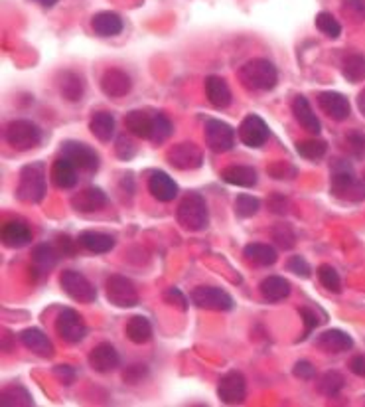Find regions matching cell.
Returning <instances> with one entry per match:
<instances>
[{"label":"cell","mask_w":365,"mask_h":407,"mask_svg":"<svg viewBox=\"0 0 365 407\" xmlns=\"http://www.w3.org/2000/svg\"><path fill=\"white\" fill-rule=\"evenodd\" d=\"M239 82L251 91H271L279 82V72L273 62L255 57L239 67Z\"/></svg>","instance_id":"1"},{"label":"cell","mask_w":365,"mask_h":407,"mask_svg":"<svg viewBox=\"0 0 365 407\" xmlns=\"http://www.w3.org/2000/svg\"><path fill=\"white\" fill-rule=\"evenodd\" d=\"M6 143L14 150L26 152L42 143V129L28 119H16L6 127Z\"/></svg>","instance_id":"5"},{"label":"cell","mask_w":365,"mask_h":407,"mask_svg":"<svg viewBox=\"0 0 365 407\" xmlns=\"http://www.w3.org/2000/svg\"><path fill=\"white\" fill-rule=\"evenodd\" d=\"M259 210H261L259 198L249 194L237 196V200H235V213H237L239 218H253V216H257Z\"/></svg>","instance_id":"42"},{"label":"cell","mask_w":365,"mask_h":407,"mask_svg":"<svg viewBox=\"0 0 365 407\" xmlns=\"http://www.w3.org/2000/svg\"><path fill=\"white\" fill-rule=\"evenodd\" d=\"M123 18H120L117 12H99L91 18V28L93 32L101 38H113L119 36L123 32Z\"/></svg>","instance_id":"27"},{"label":"cell","mask_w":365,"mask_h":407,"mask_svg":"<svg viewBox=\"0 0 365 407\" xmlns=\"http://www.w3.org/2000/svg\"><path fill=\"white\" fill-rule=\"evenodd\" d=\"M221 178L228 184L241 186V188H253L257 186V170L253 167H241V165H233L221 170Z\"/></svg>","instance_id":"32"},{"label":"cell","mask_w":365,"mask_h":407,"mask_svg":"<svg viewBox=\"0 0 365 407\" xmlns=\"http://www.w3.org/2000/svg\"><path fill=\"white\" fill-rule=\"evenodd\" d=\"M50 178L60 190H69L77 184V167L67 157L57 158L50 168Z\"/></svg>","instance_id":"24"},{"label":"cell","mask_w":365,"mask_h":407,"mask_svg":"<svg viewBox=\"0 0 365 407\" xmlns=\"http://www.w3.org/2000/svg\"><path fill=\"white\" fill-rule=\"evenodd\" d=\"M259 291H261V296L269 301V303H279V301H284L286 296L291 295V283L284 277H279V275H271V277H265L259 285Z\"/></svg>","instance_id":"28"},{"label":"cell","mask_w":365,"mask_h":407,"mask_svg":"<svg viewBox=\"0 0 365 407\" xmlns=\"http://www.w3.org/2000/svg\"><path fill=\"white\" fill-rule=\"evenodd\" d=\"M218 398L225 406H237L243 403L247 398V381L245 376L237 370L223 374L218 384Z\"/></svg>","instance_id":"13"},{"label":"cell","mask_w":365,"mask_h":407,"mask_svg":"<svg viewBox=\"0 0 365 407\" xmlns=\"http://www.w3.org/2000/svg\"><path fill=\"white\" fill-rule=\"evenodd\" d=\"M286 206H288V202H286V198L281 194H274L273 198L269 200V208H271L274 213H284L286 212Z\"/></svg>","instance_id":"56"},{"label":"cell","mask_w":365,"mask_h":407,"mask_svg":"<svg viewBox=\"0 0 365 407\" xmlns=\"http://www.w3.org/2000/svg\"><path fill=\"white\" fill-rule=\"evenodd\" d=\"M55 376H57V379H62L65 386H69L73 381V378H75V370H73L72 366H67V364H64V366H55Z\"/></svg>","instance_id":"53"},{"label":"cell","mask_w":365,"mask_h":407,"mask_svg":"<svg viewBox=\"0 0 365 407\" xmlns=\"http://www.w3.org/2000/svg\"><path fill=\"white\" fill-rule=\"evenodd\" d=\"M77 243L89 253H109L115 247V238L103 232H82Z\"/></svg>","instance_id":"31"},{"label":"cell","mask_w":365,"mask_h":407,"mask_svg":"<svg viewBox=\"0 0 365 407\" xmlns=\"http://www.w3.org/2000/svg\"><path fill=\"white\" fill-rule=\"evenodd\" d=\"M349 370L352 374H356L359 378H365V356L364 354H357L349 360Z\"/></svg>","instance_id":"55"},{"label":"cell","mask_w":365,"mask_h":407,"mask_svg":"<svg viewBox=\"0 0 365 407\" xmlns=\"http://www.w3.org/2000/svg\"><path fill=\"white\" fill-rule=\"evenodd\" d=\"M364 182H365V174H364Z\"/></svg>","instance_id":"60"},{"label":"cell","mask_w":365,"mask_h":407,"mask_svg":"<svg viewBox=\"0 0 365 407\" xmlns=\"http://www.w3.org/2000/svg\"><path fill=\"white\" fill-rule=\"evenodd\" d=\"M286 170L296 172V168L288 167L286 162H281V160H279V162H274L273 167L269 168V174L274 176V178H279V180H283V178H288V176H286Z\"/></svg>","instance_id":"54"},{"label":"cell","mask_w":365,"mask_h":407,"mask_svg":"<svg viewBox=\"0 0 365 407\" xmlns=\"http://www.w3.org/2000/svg\"><path fill=\"white\" fill-rule=\"evenodd\" d=\"M60 245H62V251H64V253H69V255H73V253H75L73 241L69 240L67 235H62V238H60Z\"/></svg>","instance_id":"57"},{"label":"cell","mask_w":365,"mask_h":407,"mask_svg":"<svg viewBox=\"0 0 365 407\" xmlns=\"http://www.w3.org/2000/svg\"><path fill=\"white\" fill-rule=\"evenodd\" d=\"M292 374H294L298 379H306V381H308V379H312L314 376H316V368L312 366L310 362L301 360L294 364V370H292Z\"/></svg>","instance_id":"52"},{"label":"cell","mask_w":365,"mask_h":407,"mask_svg":"<svg viewBox=\"0 0 365 407\" xmlns=\"http://www.w3.org/2000/svg\"><path fill=\"white\" fill-rule=\"evenodd\" d=\"M237 135L239 140L245 147L259 148L269 140V125L259 115H247L245 119L241 121V125H239Z\"/></svg>","instance_id":"14"},{"label":"cell","mask_w":365,"mask_h":407,"mask_svg":"<svg viewBox=\"0 0 365 407\" xmlns=\"http://www.w3.org/2000/svg\"><path fill=\"white\" fill-rule=\"evenodd\" d=\"M273 240L276 241L279 247L283 250H292L296 243V235L292 232V228L288 223H276L273 228Z\"/></svg>","instance_id":"44"},{"label":"cell","mask_w":365,"mask_h":407,"mask_svg":"<svg viewBox=\"0 0 365 407\" xmlns=\"http://www.w3.org/2000/svg\"><path fill=\"white\" fill-rule=\"evenodd\" d=\"M172 121L168 119L166 115L162 113H158L152 117V133H150V140L155 143V145H162L166 140L170 139V135H172Z\"/></svg>","instance_id":"39"},{"label":"cell","mask_w":365,"mask_h":407,"mask_svg":"<svg viewBox=\"0 0 365 407\" xmlns=\"http://www.w3.org/2000/svg\"><path fill=\"white\" fill-rule=\"evenodd\" d=\"M20 342L26 350L34 352L42 358H52L54 356V344L47 338L46 333H42L40 328H26L20 333Z\"/></svg>","instance_id":"23"},{"label":"cell","mask_w":365,"mask_h":407,"mask_svg":"<svg viewBox=\"0 0 365 407\" xmlns=\"http://www.w3.org/2000/svg\"><path fill=\"white\" fill-rule=\"evenodd\" d=\"M203 135H206V145H208L211 152L223 155V152H229L231 148L235 147V130L225 121H206Z\"/></svg>","instance_id":"7"},{"label":"cell","mask_w":365,"mask_h":407,"mask_svg":"<svg viewBox=\"0 0 365 407\" xmlns=\"http://www.w3.org/2000/svg\"><path fill=\"white\" fill-rule=\"evenodd\" d=\"M125 127L130 135H135L138 139H150L152 133V117L146 115L145 111H128L125 115Z\"/></svg>","instance_id":"34"},{"label":"cell","mask_w":365,"mask_h":407,"mask_svg":"<svg viewBox=\"0 0 365 407\" xmlns=\"http://www.w3.org/2000/svg\"><path fill=\"white\" fill-rule=\"evenodd\" d=\"M330 188L332 194L349 200V202H361L365 200V186L354 174V168L346 160H336L330 172Z\"/></svg>","instance_id":"2"},{"label":"cell","mask_w":365,"mask_h":407,"mask_svg":"<svg viewBox=\"0 0 365 407\" xmlns=\"http://www.w3.org/2000/svg\"><path fill=\"white\" fill-rule=\"evenodd\" d=\"M164 301L168 303V305L180 308V311H186V308H188V299H186V295H184L180 289H176V287L168 289V291L164 293Z\"/></svg>","instance_id":"51"},{"label":"cell","mask_w":365,"mask_h":407,"mask_svg":"<svg viewBox=\"0 0 365 407\" xmlns=\"http://www.w3.org/2000/svg\"><path fill=\"white\" fill-rule=\"evenodd\" d=\"M192 303L198 308L206 311H218V313H228L233 308V299L229 293L219 287H196L192 291Z\"/></svg>","instance_id":"12"},{"label":"cell","mask_w":365,"mask_h":407,"mask_svg":"<svg viewBox=\"0 0 365 407\" xmlns=\"http://www.w3.org/2000/svg\"><path fill=\"white\" fill-rule=\"evenodd\" d=\"M0 238H2V243L10 247V250H20L28 245L32 241V230L28 228L26 222L22 220H10L2 225L0 230Z\"/></svg>","instance_id":"19"},{"label":"cell","mask_w":365,"mask_h":407,"mask_svg":"<svg viewBox=\"0 0 365 407\" xmlns=\"http://www.w3.org/2000/svg\"><path fill=\"white\" fill-rule=\"evenodd\" d=\"M0 406H34V398H32V394L28 391L24 386H20V384H14V386H9V388H4L0 391Z\"/></svg>","instance_id":"36"},{"label":"cell","mask_w":365,"mask_h":407,"mask_svg":"<svg viewBox=\"0 0 365 407\" xmlns=\"http://www.w3.org/2000/svg\"><path fill=\"white\" fill-rule=\"evenodd\" d=\"M120 364V356L117 348L109 342L97 344L91 352H89V366L99 374H109V372L117 370Z\"/></svg>","instance_id":"15"},{"label":"cell","mask_w":365,"mask_h":407,"mask_svg":"<svg viewBox=\"0 0 365 407\" xmlns=\"http://www.w3.org/2000/svg\"><path fill=\"white\" fill-rule=\"evenodd\" d=\"M346 386V378L336 370L326 372L322 378L318 379V391L326 398H336L339 391Z\"/></svg>","instance_id":"38"},{"label":"cell","mask_w":365,"mask_h":407,"mask_svg":"<svg viewBox=\"0 0 365 407\" xmlns=\"http://www.w3.org/2000/svg\"><path fill=\"white\" fill-rule=\"evenodd\" d=\"M101 89L107 97H125L133 89V79L123 69H107L101 77Z\"/></svg>","instance_id":"17"},{"label":"cell","mask_w":365,"mask_h":407,"mask_svg":"<svg viewBox=\"0 0 365 407\" xmlns=\"http://www.w3.org/2000/svg\"><path fill=\"white\" fill-rule=\"evenodd\" d=\"M125 334L133 344H146L152 338V324L146 316H133L125 326Z\"/></svg>","instance_id":"35"},{"label":"cell","mask_w":365,"mask_h":407,"mask_svg":"<svg viewBox=\"0 0 365 407\" xmlns=\"http://www.w3.org/2000/svg\"><path fill=\"white\" fill-rule=\"evenodd\" d=\"M176 220L188 232H203L210 225V212L203 196L196 192L184 196L176 212Z\"/></svg>","instance_id":"3"},{"label":"cell","mask_w":365,"mask_h":407,"mask_svg":"<svg viewBox=\"0 0 365 407\" xmlns=\"http://www.w3.org/2000/svg\"><path fill=\"white\" fill-rule=\"evenodd\" d=\"M57 87H60L62 97L72 103L82 101L83 93H85V82H83L82 75L75 74V72H64V74H60Z\"/></svg>","instance_id":"30"},{"label":"cell","mask_w":365,"mask_h":407,"mask_svg":"<svg viewBox=\"0 0 365 407\" xmlns=\"http://www.w3.org/2000/svg\"><path fill=\"white\" fill-rule=\"evenodd\" d=\"M346 145L352 150V155L361 158L365 155V135L359 130H352L346 135Z\"/></svg>","instance_id":"47"},{"label":"cell","mask_w":365,"mask_h":407,"mask_svg":"<svg viewBox=\"0 0 365 407\" xmlns=\"http://www.w3.org/2000/svg\"><path fill=\"white\" fill-rule=\"evenodd\" d=\"M62 152L64 157L72 160L73 165L77 167V170L87 172V174H95L99 170L101 158L95 152V148H91L85 143H77V140H67L62 145Z\"/></svg>","instance_id":"10"},{"label":"cell","mask_w":365,"mask_h":407,"mask_svg":"<svg viewBox=\"0 0 365 407\" xmlns=\"http://www.w3.org/2000/svg\"><path fill=\"white\" fill-rule=\"evenodd\" d=\"M60 285L64 289L65 295L77 303L89 305V303H95V299H97V289L93 287L91 281L79 271H73V269L64 271L60 277Z\"/></svg>","instance_id":"6"},{"label":"cell","mask_w":365,"mask_h":407,"mask_svg":"<svg viewBox=\"0 0 365 407\" xmlns=\"http://www.w3.org/2000/svg\"><path fill=\"white\" fill-rule=\"evenodd\" d=\"M286 269H288L291 273H294V275H298V277H302V279L310 277V265H308V261L304 260V257H301V255H294V257H291L288 263H286Z\"/></svg>","instance_id":"49"},{"label":"cell","mask_w":365,"mask_h":407,"mask_svg":"<svg viewBox=\"0 0 365 407\" xmlns=\"http://www.w3.org/2000/svg\"><path fill=\"white\" fill-rule=\"evenodd\" d=\"M316 348L326 352V354H339V352H347L354 348V338L344 330L332 328V330H326L316 338Z\"/></svg>","instance_id":"20"},{"label":"cell","mask_w":365,"mask_h":407,"mask_svg":"<svg viewBox=\"0 0 365 407\" xmlns=\"http://www.w3.org/2000/svg\"><path fill=\"white\" fill-rule=\"evenodd\" d=\"M318 105L322 111L328 115L332 121H346L352 113V105L346 95L338 91H322L318 95Z\"/></svg>","instance_id":"16"},{"label":"cell","mask_w":365,"mask_h":407,"mask_svg":"<svg viewBox=\"0 0 365 407\" xmlns=\"http://www.w3.org/2000/svg\"><path fill=\"white\" fill-rule=\"evenodd\" d=\"M55 333L64 342L79 344L87 336V326H85V320L77 311L64 308L55 318Z\"/></svg>","instance_id":"9"},{"label":"cell","mask_w":365,"mask_h":407,"mask_svg":"<svg viewBox=\"0 0 365 407\" xmlns=\"http://www.w3.org/2000/svg\"><path fill=\"white\" fill-rule=\"evenodd\" d=\"M166 162L176 170H196L201 167L203 162V155L201 148L196 143H178L174 145L168 152H166Z\"/></svg>","instance_id":"11"},{"label":"cell","mask_w":365,"mask_h":407,"mask_svg":"<svg viewBox=\"0 0 365 407\" xmlns=\"http://www.w3.org/2000/svg\"><path fill=\"white\" fill-rule=\"evenodd\" d=\"M326 150H328L326 140L320 139L302 140V143L296 145V152H298L302 158H306V160H320V158L326 155Z\"/></svg>","instance_id":"40"},{"label":"cell","mask_w":365,"mask_h":407,"mask_svg":"<svg viewBox=\"0 0 365 407\" xmlns=\"http://www.w3.org/2000/svg\"><path fill=\"white\" fill-rule=\"evenodd\" d=\"M342 75L349 84H359L365 79V57L359 54H349L342 60Z\"/></svg>","instance_id":"37"},{"label":"cell","mask_w":365,"mask_h":407,"mask_svg":"<svg viewBox=\"0 0 365 407\" xmlns=\"http://www.w3.org/2000/svg\"><path fill=\"white\" fill-rule=\"evenodd\" d=\"M146 376H148V368H146L145 364H135V366H130V368H127V370H125V374H123V379H125L127 384L137 386V384H140V381H142Z\"/></svg>","instance_id":"50"},{"label":"cell","mask_w":365,"mask_h":407,"mask_svg":"<svg viewBox=\"0 0 365 407\" xmlns=\"http://www.w3.org/2000/svg\"><path fill=\"white\" fill-rule=\"evenodd\" d=\"M105 206H107V194L101 188H95V186L85 188L79 194H75L72 198V208L79 213L99 212Z\"/></svg>","instance_id":"18"},{"label":"cell","mask_w":365,"mask_h":407,"mask_svg":"<svg viewBox=\"0 0 365 407\" xmlns=\"http://www.w3.org/2000/svg\"><path fill=\"white\" fill-rule=\"evenodd\" d=\"M342 12L344 16L354 22H364L365 20V0H344L342 4Z\"/></svg>","instance_id":"45"},{"label":"cell","mask_w":365,"mask_h":407,"mask_svg":"<svg viewBox=\"0 0 365 407\" xmlns=\"http://www.w3.org/2000/svg\"><path fill=\"white\" fill-rule=\"evenodd\" d=\"M301 316L302 320H304V336H301V340H304V338H306L310 333H314L324 320L318 316L316 308H310V306H302Z\"/></svg>","instance_id":"46"},{"label":"cell","mask_w":365,"mask_h":407,"mask_svg":"<svg viewBox=\"0 0 365 407\" xmlns=\"http://www.w3.org/2000/svg\"><path fill=\"white\" fill-rule=\"evenodd\" d=\"M206 97L213 109H228L231 105V89H229L228 82L219 75H210L206 79Z\"/></svg>","instance_id":"22"},{"label":"cell","mask_w":365,"mask_h":407,"mask_svg":"<svg viewBox=\"0 0 365 407\" xmlns=\"http://www.w3.org/2000/svg\"><path fill=\"white\" fill-rule=\"evenodd\" d=\"M148 192L155 196L158 202H172L178 196V184L166 172L155 170L148 176Z\"/></svg>","instance_id":"21"},{"label":"cell","mask_w":365,"mask_h":407,"mask_svg":"<svg viewBox=\"0 0 365 407\" xmlns=\"http://www.w3.org/2000/svg\"><path fill=\"white\" fill-rule=\"evenodd\" d=\"M243 255L249 263H253L257 267H271L279 260L276 250L269 243H249L243 250Z\"/></svg>","instance_id":"29"},{"label":"cell","mask_w":365,"mask_h":407,"mask_svg":"<svg viewBox=\"0 0 365 407\" xmlns=\"http://www.w3.org/2000/svg\"><path fill=\"white\" fill-rule=\"evenodd\" d=\"M16 196L20 202L40 203L46 196V167L42 162H32L20 170Z\"/></svg>","instance_id":"4"},{"label":"cell","mask_w":365,"mask_h":407,"mask_svg":"<svg viewBox=\"0 0 365 407\" xmlns=\"http://www.w3.org/2000/svg\"><path fill=\"white\" fill-rule=\"evenodd\" d=\"M115 152L120 160H130V158L137 155V145L133 140L128 139L127 135H123L117 139V147H115Z\"/></svg>","instance_id":"48"},{"label":"cell","mask_w":365,"mask_h":407,"mask_svg":"<svg viewBox=\"0 0 365 407\" xmlns=\"http://www.w3.org/2000/svg\"><path fill=\"white\" fill-rule=\"evenodd\" d=\"M318 279L320 283L328 291H332V293H339L342 291V279H339L338 271L332 267V265H328V263H324V265L318 267Z\"/></svg>","instance_id":"43"},{"label":"cell","mask_w":365,"mask_h":407,"mask_svg":"<svg viewBox=\"0 0 365 407\" xmlns=\"http://www.w3.org/2000/svg\"><path fill=\"white\" fill-rule=\"evenodd\" d=\"M89 130L101 143H109L115 137V117L109 111L93 113L91 121H89Z\"/></svg>","instance_id":"33"},{"label":"cell","mask_w":365,"mask_h":407,"mask_svg":"<svg viewBox=\"0 0 365 407\" xmlns=\"http://www.w3.org/2000/svg\"><path fill=\"white\" fill-rule=\"evenodd\" d=\"M316 28L324 36L332 38V40L339 38V34H342V24L336 20V16L332 12H320L318 16H316Z\"/></svg>","instance_id":"41"},{"label":"cell","mask_w":365,"mask_h":407,"mask_svg":"<svg viewBox=\"0 0 365 407\" xmlns=\"http://www.w3.org/2000/svg\"><path fill=\"white\" fill-rule=\"evenodd\" d=\"M357 107H359V111L365 115V89L359 93V97H357Z\"/></svg>","instance_id":"59"},{"label":"cell","mask_w":365,"mask_h":407,"mask_svg":"<svg viewBox=\"0 0 365 407\" xmlns=\"http://www.w3.org/2000/svg\"><path fill=\"white\" fill-rule=\"evenodd\" d=\"M60 253L50 245V243H40L32 250V273H36L38 277H46L50 271L57 265Z\"/></svg>","instance_id":"25"},{"label":"cell","mask_w":365,"mask_h":407,"mask_svg":"<svg viewBox=\"0 0 365 407\" xmlns=\"http://www.w3.org/2000/svg\"><path fill=\"white\" fill-rule=\"evenodd\" d=\"M292 113H294V117L301 123V127L304 130H308L312 135H318L320 130H322L320 119L316 117V113L312 111L310 103H308V99H306L304 95L294 97V101H292Z\"/></svg>","instance_id":"26"},{"label":"cell","mask_w":365,"mask_h":407,"mask_svg":"<svg viewBox=\"0 0 365 407\" xmlns=\"http://www.w3.org/2000/svg\"><path fill=\"white\" fill-rule=\"evenodd\" d=\"M34 2H38V4L44 6V9H52V6L57 4V0H34Z\"/></svg>","instance_id":"58"},{"label":"cell","mask_w":365,"mask_h":407,"mask_svg":"<svg viewBox=\"0 0 365 407\" xmlns=\"http://www.w3.org/2000/svg\"><path fill=\"white\" fill-rule=\"evenodd\" d=\"M105 293L111 305L119 308H130L138 305V291L135 283L123 275H111L105 283Z\"/></svg>","instance_id":"8"}]
</instances>
